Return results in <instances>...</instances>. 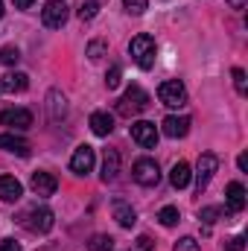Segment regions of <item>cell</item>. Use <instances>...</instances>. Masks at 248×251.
I'll list each match as a JSON object with an SVG mask.
<instances>
[{"label": "cell", "mask_w": 248, "mask_h": 251, "mask_svg": "<svg viewBox=\"0 0 248 251\" xmlns=\"http://www.w3.org/2000/svg\"><path fill=\"white\" fill-rule=\"evenodd\" d=\"M234 88H237V94H248V85H246V70L243 67H234Z\"/></svg>", "instance_id": "cell-27"}, {"label": "cell", "mask_w": 248, "mask_h": 251, "mask_svg": "<svg viewBox=\"0 0 248 251\" xmlns=\"http://www.w3.org/2000/svg\"><path fill=\"white\" fill-rule=\"evenodd\" d=\"M91 131H94L97 137H108V134L114 131V117H111L108 111H94V114H91Z\"/></svg>", "instance_id": "cell-17"}, {"label": "cell", "mask_w": 248, "mask_h": 251, "mask_svg": "<svg viewBox=\"0 0 248 251\" xmlns=\"http://www.w3.org/2000/svg\"><path fill=\"white\" fill-rule=\"evenodd\" d=\"M0 18H3V0H0Z\"/></svg>", "instance_id": "cell-37"}, {"label": "cell", "mask_w": 248, "mask_h": 251, "mask_svg": "<svg viewBox=\"0 0 248 251\" xmlns=\"http://www.w3.org/2000/svg\"><path fill=\"white\" fill-rule=\"evenodd\" d=\"M131 176H134V181L143 184V187H155V184L161 181V170H158V164H155L152 158H140V161H134Z\"/></svg>", "instance_id": "cell-4"}, {"label": "cell", "mask_w": 248, "mask_h": 251, "mask_svg": "<svg viewBox=\"0 0 248 251\" xmlns=\"http://www.w3.org/2000/svg\"><path fill=\"white\" fill-rule=\"evenodd\" d=\"M228 6H234V9H243V6H246V0H228Z\"/></svg>", "instance_id": "cell-36"}, {"label": "cell", "mask_w": 248, "mask_h": 251, "mask_svg": "<svg viewBox=\"0 0 248 251\" xmlns=\"http://www.w3.org/2000/svg\"><path fill=\"white\" fill-rule=\"evenodd\" d=\"M0 251H21V243H15V240H3V243H0Z\"/></svg>", "instance_id": "cell-33"}, {"label": "cell", "mask_w": 248, "mask_h": 251, "mask_svg": "<svg viewBox=\"0 0 248 251\" xmlns=\"http://www.w3.org/2000/svg\"><path fill=\"white\" fill-rule=\"evenodd\" d=\"M216 170H219V158H216L213 152L198 155V164H196V190H198V193L210 184V178H213Z\"/></svg>", "instance_id": "cell-6"}, {"label": "cell", "mask_w": 248, "mask_h": 251, "mask_svg": "<svg viewBox=\"0 0 248 251\" xmlns=\"http://www.w3.org/2000/svg\"><path fill=\"white\" fill-rule=\"evenodd\" d=\"M94 164H97V155H94V149L85 143V146H76V152H73V158H70V170L76 173V176H88L91 170H94Z\"/></svg>", "instance_id": "cell-9"}, {"label": "cell", "mask_w": 248, "mask_h": 251, "mask_svg": "<svg viewBox=\"0 0 248 251\" xmlns=\"http://www.w3.org/2000/svg\"><path fill=\"white\" fill-rule=\"evenodd\" d=\"M225 199H228V210L231 213H243L246 210V187L240 181H231L225 190Z\"/></svg>", "instance_id": "cell-13"}, {"label": "cell", "mask_w": 248, "mask_h": 251, "mask_svg": "<svg viewBox=\"0 0 248 251\" xmlns=\"http://www.w3.org/2000/svg\"><path fill=\"white\" fill-rule=\"evenodd\" d=\"M47 108H50V117H53V120H62L64 111H67V100H64L62 91L53 88V91L47 94Z\"/></svg>", "instance_id": "cell-21"}, {"label": "cell", "mask_w": 248, "mask_h": 251, "mask_svg": "<svg viewBox=\"0 0 248 251\" xmlns=\"http://www.w3.org/2000/svg\"><path fill=\"white\" fill-rule=\"evenodd\" d=\"M88 249L91 251H114V240L105 237V234H97V237L88 243Z\"/></svg>", "instance_id": "cell-24"}, {"label": "cell", "mask_w": 248, "mask_h": 251, "mask_svg": "<svg viewBox=\"0 0 248 251\" xmlns=\"http://www.w3.org/2000/svg\"><path fill=\"white\" fill-rule=\"evenodd\" d=\"M131 140L143 149H155L158 146V126L149 123V120H137L131 123Z\"/></svg>", "instance_id": "cell-7"}, {"label": "cell", "mask_w": 248, "mask_h": 251, "mask_svg": "<svg viewBox=\"0 0 248 251\" xmlns=\"http://www.w3.org/2000/svg\"><path fill=\"white\" fill-rule=\"evenodd\" d=\"M237 164H240V170H243V173L248 170V158H246V155H240V158H237Z\"/></svg>", "instance_id": "cell-35"}, {"label": "cell", "mask_w": 248, "mask_h": 251, "mask_svg": "<svg viewBox=\"0 0 248 251\" xmlns=\"http://www.w3.org/2000/svg\"><path fill=\"white\" fill-rule=\"evenodd\" d=\"M190 178H193V173H190V164H184V161H178V164L170 170V184L175 190H184L187 184H190Z\"/></svg>", "instance_id": "cell-20"}, {"label": "cell", "mask_w": 248, "mask_h": 251, "mask_svg": "<svg viewBox=\"0 0 248 251\" xmlns=\"http://www.w3.org/2000/svg\"><path fill=\"white\" fill-rule=\"evenodd\" d=\"M26 88H29V76L26 73H6L0 79V91H6V94H21Z\"/></svg>", "instance_id": "cell-18"}, {"label": "cell", "mask_w": 248, "mask_h": 251, "mask_svg": "<svg viewBox=\"0 0 248 251\" xmlns=\"http://www.w3.org/2000/svg\"><path fill=\"white\" fill-rule=\"evenodd\" d=\"M173 251H201V249H198V243H196L193 237H181V240L175 243V249H173Z\"/></svg>", "instance_id": "cell-31"}, {"label": "cell", "mask_w": 248, "mask_h": 251, "mask_svg": "<svg viewBox=\"0 0 248 251\" xmlns=\"http://www.w3.org/2000/svg\"><path fill=\"white\" fill-rule=\"evenodd\" d=\"M21 196H24V184H21L15 176H0V199H3V201L12 204V201H18Z\"/></svg>", "instance_id": "cell-14"}, {"label": "cell", "mask_w": 248, "mask_h": 251, "mask_svg": "<svg viewBox=\"0 0 248 251\" xmlns=\"http://www.w3.org/2000/svg\"><path fill=\"white\" fill-rule=\"evenodd\" d=\"M120 79H123V70H120V67H117V64H114V67H111V70H108V76H105V85H108V88H111V91H114V88H117V85H120Z\"/></svg>", "instance_id": "cell-29"}, {"label": "cell", "mask_w": 248, "mask_h": 251, "mask_svg": "<svg viewBox=\"0 0 248 251\" xmlns=\"http://www.w3.org/2000/svg\"><path fill=\"white\" fill-rule=\"evenodd\" d=\"M123 6H125V12H128V15H143V12H146V6H149V0H125Z\"/></svg>", "instance_id": "cell-28"}, {"label": "cell", "mask_w": 248, "mask_h": 251, "mask_svg": "<svg viewBox=\"0 0 248 251\" xmlns=\"http://www.w3.org/2000/svg\"><path fill=\"white\" fill-rule=\"evenodd\" d=\"M24 225L32 231V234H47L53 225H56V216L50 207H32L26 216H24Z\"/></svg>", "instance_id": "cell-5"}, {"label": "cell", "mask_w": 248, "mask_h": 251, "mask_svg": "<svg viewBox=\"0 0 248 251\" xmlns=\"http://www.w3.org/2000/svg\"><path fill=\"white\" fill-rule=\"evenodd\" d=\"M0 123L9 128H18V131H26L32 126V114L26 108H6V111H0Z\"/></svg>", "instance_id": "cell-10"}, {"label": "cell", "mask_w": 248, "mask_h": 251, "mask_svg": "<svg viewBox=\"0 0 248 251\" xmlns=\"http://www.w3.org/2000/svg\"><path fill=\"white\" fill-rule=\"evenodd\" d=\"M105 50H108V47H105V41H91V44L85 47V56H88L91 62H99V59L105 56Z\"/></svg>", "instance_id": "cell-25"}, {"label": "cell", "mask_w": 248, "mask_h": 251, "mask_svg": "<svg viewBox=\"0 0 248 251\" xmlns=\"http://www.w3.org/2000/svg\"><path fill=\"white\" fill-rule=\"evenodd\" d=\"M219 213H222V207H201V213H198V219H201V222H207V225H213Z\"/></svg>", "instance_id": "cell-30"}, {"label": "cell", "mask_w": 248, "mask_h": 251, "mask_svg": "<svg viewBox=\"0 0 248 251\" xmlns=\"http://www.w3.org/2000/svg\"><path fill=\"white\" fill-rule=\"evenodd\" d=\"M32 190H35V196H41V199H47V196H53L56 187H59V178L53 176V173H44V170H38V173H32Z\"/></svg>", "instance_id": "cell-11"}, {"label": "cell", "mask_w": 248, "mask_h": 251, "mask_svg": "<svg viewBox=\"0 0 248 251\" xmlns=\"http://www.w3.org/2000/svg\"><path fill=\"white\" fill-rule=\"evenodd\" d=\"M161 131L167 134V137H187V131H190V117H175V114H170L164 123H161Z\"/></svg>", "instance_id": "cell-12"}, {"label": "cell", "mask_w": 248, "mask_h": 251, "mask_svg": "<svg viewBox=\"0 0 248 251\" xmlns=\"http://www.w3.org/2000/svg\"><path fill=\"white\" fill-rule=\"evenodd\" d=\"M149 94L140 88V85H131V88H125L123 100H120V105H117V111L120 114H140V111H146L149 108Z\"/></svg>", "instance_id": "cell-2"}, {"label": "cell", "mask_w": 248, "mask_h": 251, "mask_svg": "<svg viewBox=\"0 0 248 251\" xmlns=\"http://www.w3.org/2000/svg\"><path fill=\"white\" fill-rule=\"evenodd\" d=\"M158 100H161L167 108H181V105H187V88L178 82V79L161 82V88H158Z\"/></svg>", "instance_id": "cell-3"}, {"label": "cell", "mask_w": 248, "mask_h": 251, "mask_svg": "<svg viewBox=\"0 0 248 251\" xmlns=\"http://www.w3.org/2000/svg\"><path fill=\"white\" fill-rule=\"evenodd\" d=\"M47 3H56V0H47Z\"/></svg>", "instance_id": "cell-38"}, {"label": "cell", "mask_w": 248, "mask_h": 251, "mask_svg": "<svg viewBox=\"0 0 248 251\" xmlns=\"http://www.w3.org/2000/svg\"><path fill=\"white\" fill-rule=\"evenodd\" d=\"M21 62V50L15 47V44H6V47H0V64H6V67H12V64Z\"/></svg>", "instance_id": "cell-23"}, {"label": "cell", "mask_w": 248, "mask_h": 251, "mask_svg": "<svg viewBox=\"0 0 248 251\" xmlns=\"http://www.w3.org/2000/svg\"><path fill=\"white\" fill-rule=\"evenodd\" d=\"M41 24L47 29H62L67 24V3L64 0H56V3H47L44 12H41Z\"/></svg>", "instance_id": "cell-8"}, {"label": "cell", "mask_w": 248, "mask_h": 251, "mask_svg": "<svg viewBox=\"0 0 248 251\" xmlns=\"http://www.w3.org/2000/svg\"><path fill=\"white\" fill-rule=\"evenodd\" d=\"M158 219H161V225H164V228H173V225H178V219H181V213H178V207H173V204H167V207H161V213H158Z\"/></svg>", "instance_id": "cell-22"}, {"label": "cell", "mask_w": 248, "mask_h": 251, "mask_svg": "<svg viewBox=\"0 0 248 251\" xmlns=\"http://www.w3.org/2000/svg\"><path fill=\"white\" fill-rule=\"evenodd\" d=\"M128 53H131V59L137 62L140 70H149V67L155 64V53H158L155 38H152V35H146V32L134 35V38H131V44H128Z\"/></svg>", "instance_id": "cell-1"}, {"label": "cell", "mask_w": 248, "mask_h": 251, "mask_svg": "<svg viewBox=\"0 0 248 251\" xmlns=\"http://www.w3.org/2000/svg\"><path fill=\"white\" fill-rule=\"evenodd\" d=\"M111 213H114V219H117V225H120V228H134V222H137L134 207H131V204H125L123 199H117V201L111 204Z\"/></svg>", "instance_id": "cell-15"}, {"label": "cell", "mask_w": 248, "mask_h": 251, "mask_svg": "<svg viewBox=\"0 0 248 251\" xmlns=\"http://www.w3.org/2000/svg\"><path fill=\"white\" fill-rule=\"evenodd\" d=\"M97 12H99V0H82V6H79V18L82 21L97 18Z\"/></svg>", "instance_id": "cell-26"}, {"label": "cell", "mask_w": 248, "mask_h": 251, "mask_svg": "<svg viewBox=\"0 0 248 251\" xmlns=\"http://www.w3.org/2000/svg\"><path fill=\"white\" fill-rule=\"evenodd\" d=\"M117 176H120V152L117 149H108L105 158H102V181L105 184L108 181H117Z\"/></svg>", "instance_id": "cell-19"}, {"label": "cell", "mask_w": 248, "mask_h": 251, "mask_svg": "<svg viewBox=\"0 0 248 251\" xmlns=\"http://www.w3.org/2000/svg\"><path fill=\"white\" fill-rule=\"evenodd\" d=\"M12 3H15V9H29L35 0H12Z\"/></svg>", "instance_id": "cell-34"}, {"label": "cell", "mask_w": 248, "mask_h": 251, "mask_svg": "<svg viewBox=\"0 0 248 251\" xmlns=\"http://www.w3.org/2000/svg\"><path fill=\"white\" fill-rule=\"evenodd\" d=\"M0 149H6V152H12V155H21V158H26L29 155V140H24V137H18V134H0Z\"/></svg>", "instance_id": "cell-16"}, {"label": "cell", "mask_w": 248, "mask_h": 251, "mask_svg": "<svg viewBox=\"0 0 248 251\" xmlns=\"http://www.w3.org/2000/svg\"><path fill=\"white\" fill-rule=\"evenodd\" d=\"M246 249V237H231L225 240V251H243Z\"/></svg>", "instance_id": "cell-32"}]
</instances>
